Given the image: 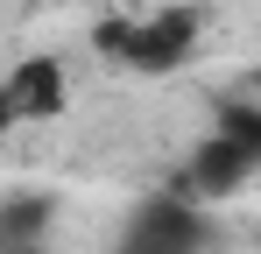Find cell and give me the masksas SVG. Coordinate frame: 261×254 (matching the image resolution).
<instances>
[{
    "label": "cell",
    "instance_id": "obj_1",
    "mask_svg": "<svg viewBox=\"0 0 261 254\" xmlns=\"http://www.w3.org/2000/svg\"><path fill=\"white\" fill-rule=\"evenodd\" d=\"M261 176V106L254 99H233V106H219L212 134L191 148V163H184V198H226V191H240V184H254Z\"/></svg>",
    "mask_w": 261,
    "mask_h": 254
},
{
    "label": "cell",
    "instance_id": "obj_2",
    "mask_svg": "<svg viewBox=\"0 0 261 254\" xmlns=\"http://www.w3.org/2000/svg\"><path fill=\"white\" fill-rule=\"evenodd\" d=\"M205 247H212V219L184 191L141 198L127 212V226H120V240H113V254H205Z\"/></svg>",
    "mask_w": 261,
    "mask_h": 254
},
{
    "label": "cell",
    "instance_id": "obj_3",
    "mask_svg": "<svg viewBox=\"0 0 261 254\" xmlns=\"http://www.w3.org/2000/svg\"><path fill=\"white\" fill-rule=\"evenodd\" d=\"M198 29H205V21H198L191 7H163V14L120 21L113 36H99V49H113L134 78H163V71H176V64L198 49Z\"/></svg>",
    "mask_w": 261,
    "mask_h": 254
},
{
    "label": "cell",
    "instance_id": "obj_4",
    "mask_svg": "<svg viewBox=\"0 0 261 254\" xmlns=\"http://www.w3.org/2000/svg\"><path fill=\"white\" fill-rule=\"evenodd\" d=\"M64 113V64L57 57H29L0 78V127H29Z\"/></svg>",
    "mask_w": 261,
    "mask_h": 254
},
{
    "label": "cell",
    "instance_id": "obj_5",
    "mask_svg": "<svg viewBox=\"0 0 261 254\" xmlns=\"http://www.w3.org/2000/svg\"><path fill=\"white\" fill-rule=\"evenodd\" d=\"M57 198H0V254H49Z\"/></svg>",
    "mask_w": 261,
    "mask_h": 254
}]
</instances>
